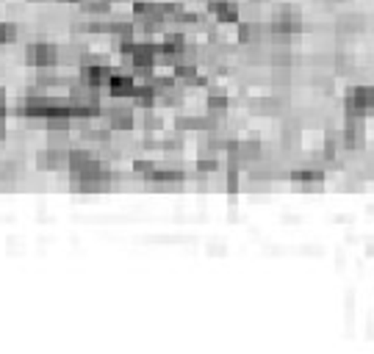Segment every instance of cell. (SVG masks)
<instances>
[{
	"label": "cell",
	"mask_w": 374,
	"mask_h": 354,
	"mask_svg": "<svg viewBox=\"0 0 374 354\" xmlns=\"http://www.w3.org/2000/svg\"><path fill=\"white\" fill-rule=\"evenodd\" d=\"M111 72H114L111 64H108L106 59H97V56H86V53H83L80 61H78V75H80V80H83L86 86H92V89H103Z\"/></svg>",
	"instance_id": "cell-1"
},
{
	"label": "cell",
	"mask_w": 374,
	"mask_h": 354,
	"mask_svg": "<svg viewBox=\"0 0 374 354\" xmlns=\"http://www.w3.org/2000/svg\"><path fill=\"white\" fill-rule=\"evenodd\" d=\"M25 64L31 70H53L59 64V47L53 42H28L25 45Z\"/></svg>",
	"instance_id": "cell-2"
},
{
	"label": "cell",
	"mask_w": 374,
	"mask_h": 354,
	"mask_svg": "<svg viewBox=\"0 0 374 354\" xmlns=\"http://www.w3.org/2000/svg\"><path fill=\"white\" fill-rule=\"evenodd\" d=\"M155 56H158V45L155 42H136L134 50H131V56H128L134 78L148 80L150 75L155 72Z\"/></svg>",
	"instance_id": "cell-3"
},
{
	"label": "cell",
	"mask_w": 374,
	"mask_h": 354,
	"mask_svg": "<svg viewBox=\"0 0 374 354\" xmlns=\"http://www.w3.org/2000/svg\"><path fill=\"white\" fill-rule=\"evenodd\" d=\"M56 97H45L42 91H31L20 105H17V117H22V119H45V117H50L53 114V108H56Z\"/></svg>",
	"instance_id": "cell-4"
},
{
	"label": "cell",
	"mask_w": 374,
	"mask_h": 354,
	"mask_svg": "<svg viewBox=\"0 0 374 354\" xmlns=\"http://www.w3.org/2000/svg\"><path fill=\"white\" fill-rule=\"evenodd\" d=\"M305 28L302 17L294 6H278L269 17V34H283V36H292V34H299Z\"/></svg>",
	"instance_id": "cell-5"
},
{
	"label": "cell",
	"mask_w": 374,
	"mask_h": 354,
	"mask_svg": "<svg viewBox=\"0 0 374 354\" xmlns=\"http://www.w3.org/2000/svg\"><path fill=\"white\" fill-rule=\"evenodd\" d=\"M103 89L108 91L111 100H131V94H134V89H136V78H134V72H131V75H125V72H111Z\"/></svg>",
	"instance_id": "cell-6"
},
{
	"label": "cell",
	"mask_w": 374,
	"mask_h": 354,
	"mask_svg": "<svg viewBox=\"0 0 374 354\" xmlns=\"http://www.w3.org/2000/svg\"><path fill=\"white\" fill-rule=\"evenodd\" d=\"M106 122H108V131L111 133H131L136 119H134V111L125 108V105H114L106 111Z\"/></svg>",
	"instance_id": "cell-7"
},
{
	"label": "cell",
	"mask_w": 374,
	"mask_h": 354,
	"mask_svg": "<svg viewBox=\"0 0 374 354\" xmlns=\"http://www.w3.org/2000/svg\"><path fill=\"white\" fill-rule=\"evenodd\" d=\"M233 152L241 166H252L264 158V147L258 139H233Z\"/></svg>",
	"instance_id": "cell-8"
},
{
	"label": "cell",
	"mask_w": 374,
	"mask_h": 354,
	"mask_svg": "<svg viewBox=\"0 0 374 354\" xmlns=\"http://www.w3.org/2000/svg\"><path fill=\"white\" fill-rule=\"evenodd\" d=\"M208 11L222 25H236L238 17H241V8H238L236 0H208Z\"/></svg>",
	"instance_id": "cell-9"
},
{
	"label": "cell",
	"mask_w": 374,
	"mask_h": 354,
	"mask_svg": "<svg viewBox=\"0 0 374 354\" xmlns=\"http://www.w3.org/2000/svg\"><path fill=\"white\" fill-rule=\"evenodd\" d=\"M186 45H189V39H186L180 31H166V34L161 36V42H158V53L166 56L169 61H175V59L186 50Z\"/></svg>",
	"instance_id": "cell-10"
},
{
	"label": "cell",
	"mask_w": 374,
	"mask_h": 354,
	"mask_svg": "<svg viewBox=\"0 0 374 354\" xmlns=\"http://www.w3.org/2000/svg\"><path fill=\"white\" fill-rule=\"evenodd\" d=\"M70 149V147H67ZM67 149H59V147H48L42 152H36V166L45 169V172H59V169H67Z\"/></svg>",
	"instance_id": "cell-11"
},
{
	"label": "cell",
	"mask_w": 374,
	"mask_h": 354,
	"mask_svg": "<svg viewBox=\"0 0 374 354\" xmlns=\"http://www.w3.org/2000/svg\"><path fill=\"white\" fill-rule=\"evenodd\" d=\"M292 183H294L297 189H302V191L316 189V186H322V183H324V172H322V169H316V166H305V169L292 172Z\"/></svg>",
	"instance_id": "cell-12"
},
{
	"label": "cell",
	"mask_w": 374,
	"mask_h": 354,
	"mask_svg": "<svg viewBox=\"0 0 374 354\" xmlns=\"http://www.w3.org/2000/svg\"><path fill=\"white\" fill-rule=\"evenodd\" d=\"M261 36H264V31H261V25L258 22H236V42L238 45H247V47H252V45H258L261 42Z\"/></svg>",
	"instance_id": "cell-13"
},
{
	"label": "cell",
	"mask_w": 374,
	"mask_h": 354,
	"mask_svg": "<svg viewBox=\"0 0 374 354\" xmlns=\"http://www.w3.org/2000/svg\"><path fill=\"white\" fill-rule=\"evenodd\" d=\"M364 25H366V17L358 14V11L341 14V17L336 20V31H338V34H358V31H364Z\"/></svg>",
	"instance_id": "cell-14"
},
{
	"label": "cell",
	"mask_w": 374,
	"mask_h": 354,
	"mask_svg": "<svg viewBox=\"0 0 374 354\" xmlns=\"http://www.w3.org/2000/svg\"><path fill=\"white\" fill-rule=\"evenodd\" d=\"M230 108V97L224 94L222 89H211L208 97H206V111L214 114V117H224Z\"/></svg>",
	"instance_id": "cell-15"
},
{
	"label": "cell",
	"mask_w": 374,
	"mask_h": 354,
	"mask_svg": "<svg viewBox=\"0 0 374 354\" xmlns=\"http://www.w3.org/2000/svg\"><path fill=\"white\" fill-rule=\"evenodd\" d=\"M252 108L258 114H264V117H275V114H280L283 103L278 97H258V100H252Z\"/></svg>",
	"instance_id": "cell-16"
},
{
	"label": "cell",
	"mask_w": 374,
	"mask_h": 354,
	"mask_svg": "<svg viewBox=\"0 0 374 354\" xmlns=\"http://www.w3.org/2000/svg\"><path fill=\"white\" fill-rule=\"evenodd\" d=\"M78 3H80V11L92 17H106L111 11V0H78Z\"/></svg>",
	"instance_id": "cell-17"
},
{
	"label": "cell",
	"mask_w": 374,
	"mask_h": 354,
	"mask_svg": "<svg viewBox=\"0 0 374 354\" xmlns=\"http://www.w3.org/2000/svg\"><path fill=\"white\" fill-rule=\"evenodd\" d=\"M194 166H197L200 175H214V172L220 169V158H217V155H208V152H200Z\"/></svg>",
	"instance_id": "cell-18"
},
{
	"label": "cell",
	"mask_w": 374,
	"mask_h": 354,
	"mask_svg": "<svg viewBox=\"0 0 374 354\" xmlns=\"http://www.w3.org/2000/svg\"><path fill=\"white\" fill-rule=\"evenodd\" d=\"M17 36H20L17 22H0V47L14 45V42H17Z\"/></svg>",
	"instance_id": "cell-19"
},
{
	"label": "cell",
	"mask_w": 374,
	"mask_h": 354,
	"mask_svg": "<svg viewBox=\"0 0 374 354\" xmlns=\"http://www.w3.org/2000/svg\"><path fill=\"white\" fill-rule=\"evenodd\" d=\"M48 147L67 149L70 147V131H48Z\"/></svg>",
	"instance_id": "cell-20"
},
{
	"label": "cell",
	"mask_w": 374,
	"mask_h": 354,
	"mask_svg": "<svg viewBox=\"0 0 374 354\" xmlns=\"http://www.w3.org/2000/svg\"><path fill=\"white\" fill-rule=\"evenodd\" d=\"M142 125H145V133H155V131L164 128V119H161L152 108H145V122H142Z\"/></svg>",
	"instance_id": "cell-21"
},
{
	"label": "cell",
	"mask_w": 374,
	"mask_h": 354,
	"mask_svg": "<svg viewBox=\"0 0 374 354\" xmlns=\"http://www.w3.org/2000/svg\"><path fill=\"white\" fill-rule=\"evenodd\" d=\"M152 169H155V161H150V158H136L134 161V172L142 175V177H150Z\"/></svg>",
	"instance_id": "cell-22"
},
{
	"label": "cell",
	"mask_w": 374,
	"mask_h": 354,
	"mask_svg": "<svg viewBox=\"0 0 374 354\" xmlns=\"http://www.w3.org/2000/svg\"><path fill=\"white\" fill-rule=\"evenodd\" d=\"M336 67H338V72H352V59L344 56V53H338L336 56Z\"/></svg>",
	"instance_id": "cell-23"
},
{
	"label": "cell",
	"mask_w": 374,
	"mask_h": 354,
	"mask_svg": "<svg viewBox=\"0 0 374 354\" xmlns=\"http://www.w3.org/2000/svg\"><path fill=\"white\" fill-rule=\"evenodd\" d=\"M8 114V97H6V89L0 86V117H6Z\"/></svg>",
	"instance_id": "cell-24"
},
{
	"label": "cell",
	"mask_w": 374,
	"mask_h": 354,
	"mask_svg": "<svg viewBox=\"0 0 374 354\" xmlns=\"http://www.w3.org/2000/svg\"><path fill=\"white\" fill-rule=\"evenodd\" d=\"M6 133H8V131H6V117H0V142L6 139Z\"/></svg>",
	"instance_id": "cell-25"
},
{
	"label": "cell",
	"mask_w": 374,
	"mask_h": 354,
	"mask_svg": "<svg viewBox=\"0 0 374 354\" xmlns=\"http://www.w3.org/2000/svg\"><path fill=\"white\" fill-rule=\"evenodd\" d=\"M28 3H50V0H28Z\"/></svg>",
	"instance_id": "cell-26"
},
{
	"label": "cell",
	"mask_w": 374,
	"mask_h": 354,
	"mask_svg": "<svg viewBox=\"0 0 374 354\" xmlns=\"http://www.w3.org/2000/svg\"><path fill=\"white\" fill-rule=\"evenodd\" d=\"M59 3H67L70 6V3H78V0H59Z\"/></svg>",
	"instance_id": "cell-27"
},
{
	"label": "cell",
	"mask_w": 374,
	"mask_h": 354,
	"mask_svg": "<svg viewBox=\"0 0 374 354\" xmlns=\"http://www.w3.org/2000/svg\"><path fill=\"white\" fill-rule=\"evenodd\" d=\"M252 3H264V0H252Z\"/></svg>",
	"instance_id": "cell-28"
}]
</instances>
